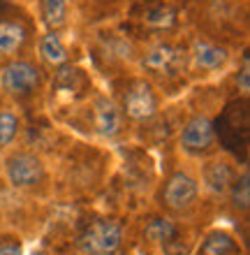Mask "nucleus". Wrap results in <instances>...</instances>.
<instances>
[{
    "label": "nucleus",
    "mask_w": 250,
    "mask_h": 255,
    "mask_svg": "<svg viewBox=\"0 0 250 255\" xmlns=\"http://www.w3.org/2000/svg\"><path fill=\"white\" fill-rule=\"evenodd\" d=\"M123 230L111 218H97L79 237V249L86 255H114L121 249Z\"/></svg>",
    "instance_id": "f257e3e1"
},
{
    "label": "nucleus",
    "mask_w": 250,
    "mask_h": 255,
    "mask_svg": "<svg viewBox=\"0 0 250 255\" xmlns=\"http://www.w3.org/2000/svg\"><path fill=\"white\" fill-rule=\"evenodd\" d=\"M7 179L14 188H33L44 179V165L35 153L19 151L12 153L5 162Z\"/></svg>",
    "instance_id": "f03ea898"
},
{
    "label": "nucleus",
    "mask_w": 250,
    "mask_h": 255,
    "mask_svg": "<svg viewBox=\"0 0 250 255\" xmlns=\"http://www.w3.org/2000/svg\"><path fill=\"white\" fill-rule=\"evenodd\" d=\"M144 70L156 77H163V79H171V77H178L185 67V51L181 47H174V44H158L144 56L142 61Z\"/></svg>",
    "instance_id": "7ed1b4c3"
},
{
    "label": "nucleus",
    "mask_w": 250,
    "mask_h": 255,
    "mask_svg": "<svg viewBox=\"0 0 250 255\" xmlns=\"http://www.w3.org/2000/svg\"><path fill=\"white\" fill-rule=\"evenodd\" d=\"M0 84L9 95H16V98H23V95L35 93L42 84V74L40 70L33 65V63L26 61H14L2 70V77H0Z\"/></svg>",
    "instance_id": "20e7f679"
},
{
    "label": "nucleus",
    "mask_w": 250,
    "mask_h": 255,
    "mask_svg": "<svg viewBox=\"0 0 250 255\" xmlns=\"http://www.w3.org/2000/svg\"><path fill=\"white\" fill-rule=\"evenodd\" d=\"M123 114L132 121H151L158 112V98L146 81H132L123 95Z\"/></svg>",
    "instance_id": "39448f33"
},
{
    "label": "nucleus",
    "mask_w": 250,
    "mask_h": 255,
    "mask_svg": "<svg viewBox=\"0 0 250 255\" xmlns=\"http://www.w3.org/2000/svg\"><path fill=\"white\" fill-rule=\"evenodd\" d=\"M163 200H165V207L171 209V211H185L197 200V181L192 176L183 174V172H176L165 183Z\"/></svg>",
    "instance_id": "423d86ee"
},
{
    "label": "nucleus",
    "mask_w": 250,
    "mask_h": 255,
    "mask_svg": "<svg viewBox=\"0 0 250 255\" xmlns=\"http://www.w3.org/2000/svg\"><path fill=\"white\" fill-rule=\"evenodd\" d=\"M216 141V128L206 116H192L181 130V146L188 153H204Z\"/></svg>",
    "instance_id": "0eeeda50"
},
{
    "label": "nucleus",
    "mask_w": 250,
    "mask_h": 255,
    "mask_svg": "<svg viewBox=\"0 0 250 255\" xmlns=\"http://www.w3.org/2000/svg\"><path fill=\"white\" fill-rule=\"evenodd\" d=\"M123 112L109 98H97L93 102V126L102 137H116L123 130Z\"/></svg>",
    "instance_id": "6e6552de"
},
{
    "label": "nucleus",
    "mask_w": 250,
    "mask_h": 255,
    "mask_svg": "<svg viewBox=\"0 0 250 255\" xmlns=\"http://www.w3.org/2000/svg\"><path fill=\"white\" fill-rule=\"evenodd\" d=\"M237 179V172L227 160H211L204 167V183L211 193L225 195L230 193V186Z\"/></svg>",
    "instance_id": "1a4fd4ad"
},
{
    "label": "nucleus",
    "mask_w": 250,
    "mask_h": 255,
    "mask_svg": "<svg viewBox=\"0 0 250 255\" xmlns=\"http://www.w3.org/2000/svg\"><path fill=\"white\" fill-rule=\"evenodd\" d=\"M26 28L16 21H0V56L19 54L26 44Z\"/></svg>",
    "instance_id": "9d476101"
},
{
    "label": "nucleus",
    "mask_w": 250,
    "mask_h": 255,
    "mask_svg": "<svg viewBox=\"0 0 250 255\" xmlns=\"http://www.w3.org/2000/svg\"><path fill=\"white\" fill-rule=\"evenodd\" d=\"M192 58L204 70H218V67H223L225 61H227V51L216 47V44H211V42L197 40L195 47H192Z\"/></svg>",
    "instance_id": "9b49d317"
},
{
    "label": "nucleus",
    "mask_w": 250,
    "mask_h": 255,
    "mask_svg": "<svg viewBox=\"0 0 250 255\" xmlns=\"http://www.w3.org/2000/svg\"><path fill=\"white\" fill-rule=\"evenodd\" d=\"M144 237L149 242H156V244H167L171 239H176V225L167 218H153V221L144 228Z\"/></svg>",
    "instance_id": "f8f14e48"
},
{
    "label": "nucleus",
    "mask_w": 250,
    "mask_h": 255,
    "mask_svg": "<svg viewBox=\"0 0 250 255\" xmlns=\"http://www.w3.org/2000/svg\"><path fill=\"white\" fill-rule=\"evenodd\" d=\"M40 51L49 65H63V63L68 61V51L63 47V42L58 40V35H54V33H49L42 37Z\"/></svg>",
    "instance_id": "ddd939ff"
},
{
    "label": "nucleus",
    "mask_w": 250,
    "mask_h": 255,
    "mask_svg": "<svg viewBox=\"0 0 250 255\" xmlns=\"http://www.w3.org/2000/svg\"><path fill=\"white\" fill-rule=\"evenodd\" d=\"M237 244L227 232H211L202 244V255H230Z\"/></svg>",
    "instance_id": "4468645a"
},
{
    "label": "nucleus",
    "mask_w": 250,
    "mask_h": 255,
    "mask_svg": "<svg viewBox=\"0 0 250 255\" xmlns=\"http://www.w3.org/2000/svg\"><path fill=\"white\" fill-rule=\"evenodd\" d=\"M42 12H44V21L54 30L65 26V19H68V5H65V0H42Z\"/></svg>",
    "instance_id": "2eb2a0df"
},
{
    "label": "nucleus",
    "mask_w": 250,
    "mask_h": 255,
    "mask_svg": "<svg viewBox=\"0 0 250 255\" xmlns=\"http://www.w3.org/2000/svg\"><path fill=\"white\" fill-rule=\"evenodd\" d=\"M230 193H232V202H234V207L241 209V211H248L250 207V176L248 172L234 179V183L230 186Z\"/></svg>",
    "instance_id": "dca6fc26"
},
{
    "label": "nucleus",
    "mask_w": 250,
    "mask_h": 255,
    "mask_svg": "<svg viewBox=\"0 0 250 255\" xmlns=\"http://www.w3.org/2000/svg\"><path fill=\"white\" fill-rule=\"evenodd\" d=\"M174 21H176V12L167 5H158L146 12V23H151L156 28H169L174 26Z\"/></svg>",
    "instance_id": "f3484780"
},
{
    "label": "nucleus",
    "mask_w": 250,
    "mask_h": 255,
    "mask_svg": "<svg viewBox=\"0 0 250 255\" xmlns=\"http://www.w3.org/2000/svg\"><path fill=\"white\" fill-rule=\"evenodd\" d=\"M19 132V119L12 112H0V148L7 146Z\"/></svg>",
    "instance_id": "a211bd4d"
},
{
    "label": "nucleus",
    "mask_w": 250,
    "mask_h": 255,
    "mask_svg": "<svg viewBox=\"0 0 250 255\" xmlns=\"http://www.w3.org/2000/svg\"><path fill=\"white\" fill-rule=\"evenodd\" d=\"M237 81H239V88L248 95V91H250V58L248 56L244 58V67H241V74H239Z\"/></svg>",
    "instance_id": "6ab92c4d"
},
{
    "label": "nucleus",
    "mask_w": 250,
    "mask_h": 255,
    "mask_svg": "<svg viewBox=\"0 0 250 255\" xmlns=\"http://www.w3.org/2000/svg\"><path fill=\"white\" fill-rule=\"evenodd\" d=\"M185 253H188V249L178 239H171V242L165 244V255H185Z\"/></svg>",
    "instance_id": "aec40b11"
},
{
    "label": "nucleus",
    "mask_w": 250,
    "mask_h": 255,
    "mask_svg": "<svg viewBox=\"0 0 250 255\" xmlns=\"http://www.w3.org/2000/svg\"><path fill=\"white\" fill-rule=\"evenodd\" d=\"M0 255H21V246L19 244H5V246H0Z\"/></svg>",
    "instance_id": "412c9836"
},
{
    "label": "nucleus",
    "mask_w": 250,
    "mask_h": 255,
    "mask_svg": "<svg viewBox=\"0 0 250 255\" xmlns=\"http://www.w3.org/2000/svg\"><path fill=\"white\" fill-rule=\"evenodd\" d=\"M0 9H2V0H0Z\"/></svg>",
    "instance_id": "4be33fe9"
}]
</instances>
